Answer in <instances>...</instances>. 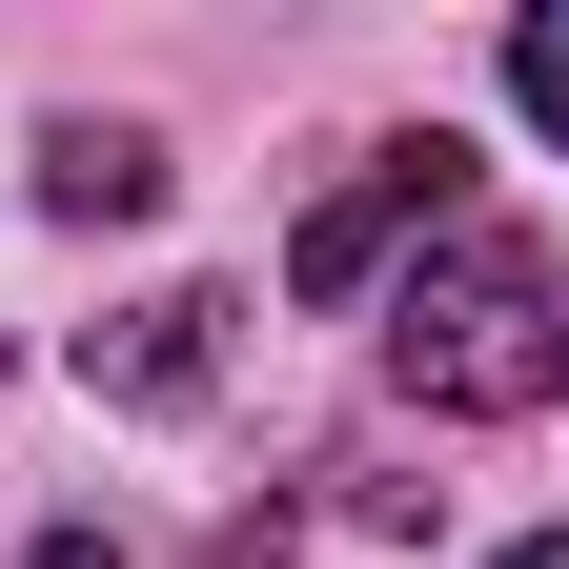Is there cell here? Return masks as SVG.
<instances>
[{
    "label": "cell",
    "instance_id": "6da1fadb",
    "mask_svg": "<svg viewBox=\"0 0 569 569\" xmlns=\"http://www.w3.org/2000/svg\"><path fill=\"white\" fill-rule=\"evenodd\" d=\"M387 387L427 407V427H509V407H549L569 387V284H549V244L529 224H427L407 264H387Z\"/></svg>",
    "mask_w": 569,
    "mask_h": 569
},
{
    "label": "cell",
    "instance_id": "7a4b0ae2",
    "mask_svg": "<svg viewBox=\"0 0 569 569\" xmlns=\"http://www.w3.org/2000/svg\"><path fill=\"white\" fill-rule=\"evenodd\" d=\"M468 142L448 122H407V142H367V183L346 203H306V244H284V284H306V306H387V264L427 244V224H468Z\"/></svg>",
    "mask_w": 569,
    "mask_h": 569
},
{
    "label": "cell",
    "instance_id": "3957f363",
    "mask_svg": "<svg viewBox=\"0 0 569 569\" xmlns=\"http://www.w3.org/2000/svg\"><path fill=\"white\" fill-rule=\"evenodd\" d=\"M224 284H163V306H122V326H82V387L102 407H203V367H224Z\"/></svg>",
    "mask_w": 569,
    "mask_h": 569
},
{
    "label": "cell",
    "instance_id": "277c9868",
    "mask_svg": "<svg viewBox=\"0 0 569 569\" xmlns=\"http://www.w3.org/2000/svg\"><path fill=\"white\" fill-rule=\"evenodd\" d=\"M41 203L61 224H142V203H163V142L142 122H41Z\"/></svg>",
    "mask_w": 569,
    "mask_h": 569
},
{
    "label": "cell",
    "instance_id": "5b68a950",
    "mask_svg": "<svg viewBox=\"0 0 569 569\" xmlns=\"http://www.w3.org/2000/svg\"><path fill=\"white\" fill-rule=\"evenodd\" d=\"M509 102L569 142V0H529V21H509Z\"/></svg>",
    "mask_w": 569,
    "mask_h": 569
},
{
    "label": "cell",
    "instance_id": "8992f818",
    "mask_svg": "<svg viewBox=\"0 0 569 569\" xmlns=\"http://www.w3.org/2000/svg\"><path fill=\"white\" fill-rule=\"evenodd\" d=\"M21 569H122V549H102V529H41V549H21Z\"/></svg>",
    "mask_w": 569,
    "mask_h": 569
},
{
    "label": "cell",
    "instance_id": "52a82bcc",
    "mask_svg": "<svg viewBox=\"0 0 569 569\" xmlns=\"http://www.w3.org/2000/svg\"><path fill=\"white\" fill-rule=\"evenodd\" d=\"M488 569H569V529H529V549H488Z\"/></svg>",
    "mask_w": 569,
    "mask_h": 569
}]
</instances>
